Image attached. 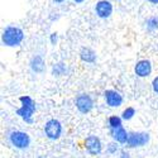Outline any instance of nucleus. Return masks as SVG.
Returning <instances> with one entry per match:
<instances>
[{
	"instance_id": "6e6552de",
	"label": "nucleus",
	"mask_w": 158,
	"mask_h": 158,
	"mask_svg": "<svg viewBox=\"0 0 158 158\" xmlns=\"http://www.w3.org/2000/svg\"><path fill=\"white\" fill-rule=\"evenodd\" d=\"M95 11H96V15L101 19H106L111 15L113 13V5L108 0H100V2L96 3L95 6Z\"/></svg>"
},
{
	"instance_id": "9d476101",
	"label": "nucleus",
	"mask_w": 158,
	"mask_h": 158,
	"mask_svg": "<svg viewBox=\"0 0 158 158\" xmlns=\"http://www.w3.org/2000/svg\"><path fill=\"white\" fill-rule=\"evenodd\" d=\"M134 71L138 77H147L152 72V64L148 60H142V61L137 62Z\"/></svg>"
},
{
	"instance_id": "aec40b11",
	"label": "nucleus",
	"mask_w": 158,
	"mask_h": 158,
	"mask_svg": "<svg viewBox=\"0 0 158 158\" xmlns=\"http://www.w3.org/2000/svg\"><path fill=\"white\" fill-rule=\"evenodd\" d=\"M122 158H129V154L123 151V152H122Z\"/></svg>"
},
{
	"instance_id": "f257e3e1",
	"label": "nucleus",
	"mask_w": 158,
	"mask_h": 158,
	"mask_svg": "<svg viewBox=\"0 0 158 158\" xmlns=\"http://www.w3.org/2000/svg\"><path fill=\"white\" fill-rule=\"evenodd\" d=\"M19 101L22 102V106L15 111L17 115H19L25 123L32 124L33 123V114L35 113V109H37L35 108V102L28 95L20 96Z\"/></svg>"
},
{
	"instance_id": "1a4fd4ad",
	"label": "nucleus",
	"mask_w": 158,
	"mask_h": 158,
	"mask_svg": "<svg viewBox=\"0 0 158 158\" xmlns=\"http://www.w3.org/2000/svg\"><path fill=\"white\" fill-rule=\"evenodd\" d=\"M105 95V100H106V104L111 108H118L123 104V96L118 93V91L114 90H106L104 93Z\"/></svg>"
},
{
	"instance_id": "ddd939ff",
	"label": "nucleus",
	"mask_w": 158,
	"mask_h": 158,
	"mask_svg": "<svg viewBox=\"0 0 158 158\" xmlns=\"http://www.w3.org/2000/svg\"><path fill=\"white\" fill-rule=\"evenodd\" d=\"M31 67H32V70L35 71V72H42L43 69H44V63H43L42 57H41V56H35V57L32 60V62H31Z\"/></svg>"
},
{
	"instance_id": "0eeeda50",
	"label": "nucleus",
	"mask_w": 158,
	"mask_h": 158,
	"mask_svg": "<svg viewBox=\"0 0 158 158\" xmlns=\"http://www.w3.org/2000/svg\"><path fill=\"white\" fill-rule=\"evenodd\" d=\"M85 148L91 156L100 154L101 152V140L96 135H89L85 139Z\"/></svg>"
},
{
	"instance_id": "39448f33",
	"label": "nucleus",
	"mask_w": 158,
	"mask_h": 158,
	"mask_svg": "<svg viewBox=\"0 0 158 158\" xmlns=\"http://www.w3.org/2000/svg\"><path fill=\"white\" fill-rule=\"evenodd\" d=\"M44 134L48 139H52V140H56L61 137L62 134V125L58 120L56 119H51L46 123L44 125Z\"/></svg>"
},
{
	"instance_id": "412c9836",
	"label": "nucleus",
	"mask_w": 158,
	"mask_h": 158,
	"mask_svg": "<svg viewBox=\"0 0 158 158\" xmlns=\"http://www.w3.org/2000/svg\"><path fill=\"white\" fill-rule=\"evenodd\" d=\"M73 2H75V3H77V4H81V3H84V2H85V0H73Z\"/></svg>"
},
{
	"instance_id": "f03ea898",
	"label": "nucleus",
	"mask_w": 158,
	"mask_h": 158,
	"mask_svg": "<svg viewBox=\"0 0 158 158\" xmlns=\"http://www.w3.org/2000/svg\"><path fill=\"white\" fill-rule=\"evenodd\" d=\"M24 39V32L18 27H6L2 35V42L6 47H18Z\"/></svg>"
},
{
	"instance_id": "a211bd4d",
	"label": "nucleus",
	"mask_w": 158,
	"mask_h": 158,
	"mask_svg": "<svg viewBox=\"0 0 158 158\" xmlns=\"http://www.w3.org/2000/svg\"><path fill=\"white\" fill-rule=\"evenodd\" d=\"M116 149H118V147H116L115 143H110L109 144V153H114V152H116Z\"/></svg>"
},
{
	"instance_id": "f8f14e48",
	"label": "nucleus",
	"mask_w": 158,
	"mask_h": 158,
	"mask_svg": "<svg viewBox=\"0 0 158 158\" xmlns=\"http://www.w3.org/2000/svg\"><path fill=\"white\" fill-rule=\"evenodd\" d=\"M80 57L84 62H87V63H94L95 60H96V55L95 52L91 49V48H87V47H84L80 52Z\"/></svg>"
},
{
	"instance_id": "423d86ee",
	"label": "nucleus",
	"mask_w": 158,
	"mask_h": 158,
	"mask_svg": "<svg viewBox=\"0 0 158 158\" xmlns=\"http://www.w3.org/2000/svg\"><path fill=\"white\" fill-rule=\"evenodd\" d=\"M76 108L78 109V111L82 114H87L89 111H91V109L94 108V101L91 99L90 95L87 94H81L76 98Z\"/></svg>"
},
{
	"instance_id": "2eb2a0df",
	"label": "nucleus",
	"mask_w": 158,
	"mask_h": 158,
	"mask_svg": "<svg viewBox=\"0 0 158 158\" xmlns=\"http://www.w3.org/2000/svg\"><path fill=\"white\" fill-rule=\"evenodd\" d=\"M109 125L110 128H118V127H120L122 125V118L119 116H116V115H113L109 118Z\"/></svg>"
},
{
	"instance_id": "5701e85b",
	"label": "nucleus",
	"mask_w": 158,
	"mask_h": 158,
	"mask_svg": "<svg viewBox=\"0 0 158 158\" xmlns=\"http://www.w3.org/2000/svg\"><path fill=\"white\" fill-rule=\"evenodd\" d=\"M53 2H55V3H63L64 0H53Z\"/></svg>"
},
{
	"instance_id": "9b49d317",
	"label": "nucleus",
	"mask_w": 158,
	"mask_h": 158,
	"mask_svg": "<svg viewBox=\"0 0 158 158\" xmlns=\"http://www.w3.org/2000/svg\"><path fill=\"white\" fill-rule=\"evenodd\" d=\"M111 135L116 142H119V143H127L128 137H129V134L127 133V130L123 128V125L118 127V128H113L111 129Z\"/></svg>"
},
{
	"instance_id": "20e7f679",
	"label": "nucleus",
	"mask_w": 158,
	"mask_h": 158,
	"mask_svg": "<svg viewBox=\"0 0 158 158\" xmlns=\"http://www.w3.org/2000/svg\"><path fill=\"white\" fill-rule=\"evenodd\" d=\"M149 142V134L146 131H133L129 133L128 140H127V146L130 148L134 147H143Z\"/></svg>"
},
{
	"instance_id": "6ab92c4d",
	"label": "nucleus",
	"mask_w": 158,
	"mask_h": 158,
	"mask_svg": "<svg viewBox=\"0 0 158 158\" xmlns=\"http://www.w3.org/2000/svg\"><path fill=\"white\" fill-rule=\"evenodd\" d=\"M57 39H58V37H57L56 33H52V34H51V42H52V44H56Z\"/></svg>"
},
{
	"instance_id": "4468645a",
	"label": "nucleus",
	"mask_w": 158,
	"mask_h": 158,
	"mask_svg": "<svg viewBox=\"0 0 158 158\" xmlns=\"http://www.w3.org/2000/svg\"><path fill=\"white\" fill-rule=\"evenodd\" d=\"M146 25H147V29L148 31H156V29H158V18L157 17L148 18L146 20Z\"/></svg>"
},
{
	"instance_id": "dca6fc26",
	"label": "nucleus",
	"mask_w": 158,
	"mask_h": 158,
	"mask_svg": "<svg viewBox=\"0 0 158 158\" xmlns=\"http://www.w3.org/2000/svg\"><path fill=\"white\" fill-rule=\"evenodd\" d=\"M122 115H123V119H124V120H130L131 118L135 115V109L131 108V106H129V108H127V109L123 111Z\"/></svg>"
},
{
	"instance_id": "4be33fe9",
	"label": "nucleus",
	"mask_w": 158,
	"mask_h": 158,
	"mask_svg": "<svg viewBox=\"0 0 158 158\" xmlns=\"http://www.w3.org/2000/svg\"><path fill=\"white\" fill-rule=\"evenodd\" d=\"M148 2L152 4H158V0H148Z\"/></svg>"
},
{
	"instance_id": "f3484780",
	"label": "nucleus",
	"mask_w": 158,
	"mask_h": 158,
	"mask_svg": "<svg viewBox=\"0 0 158 158\" xmlns=\"http://www.w3.org/2000/svg\"><path fill=\"white\" fill-rule=\"evenodd\" d=\"M152 87H153V91L158 95V76L153 80V82H152Z\"/></svg>"
},
{
	"instance_id": "7ed1b4c3",
	"label": "nucleus",
	"mask_w": 158,
	"mask_h": 158,
	"mask_svg": "<svg viewBox=\"0 0 158 158\" xmlns=\"http://www.w3.org/2000/svg\"><path fill=\"white\" fill-rule=\"evenodd\" d=\"M9 140L11 143V146H14L18 149H25L29 147L31 144V138L27 133L20 130H15V131H11L10 135H9Z\"/></svg>"
}]
</instances>
